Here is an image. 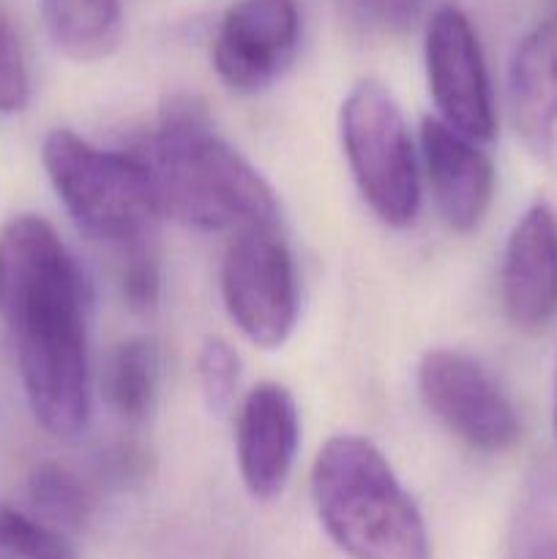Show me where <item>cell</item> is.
<instances>
[{
    "label": "cell",
    "instance_id": "24",
    "mask_svg": "<svg viewBox=\"0 0 557 559\" xmlns=\"http://www.w3.org/2000/svg\"><path fill=\"white\" fill-rule=\"evenodd\" d=\"M555 431H557V374H555Z\"/></svg>",
    "mask_w": 557,
    "mask_h": 559
},
{
    "label": "cell",
    "instance_id": "19",
    "mask_svg": "<svg viewBox=\"0 0 557 559\" xmlns=\"http://www.w3.org/2000/svg\"><path fill=\"white\" fill-rule=\"evenodd\" d=\"M118 289L123 306L129 311H134V314H151L162 304V265H158L156 257L142 243L126 246V254L118 273Z\"/></svg>",
    "mask_w": 557,
    "mask_h": 559
},
{
    "label": "cell",
    "instance_id": "9",
    "mask_svg": "<svg viewBox=\"0 0 557 559\" xmlns=\"http://www.w3.org/2000/svg\"><path fill=\"white\" fill-rule=\"evenodd\" d=\"M300 44L295 0H235L213 38V69L235 93H260L282 80Z\"/></svg>",
    "mask_w": 557,
    "mask_h": 559
},
{
    "label": "cell",
    "instance_id": "3",
    "mask_svg": "<svg viewBox=\"0 0 557 559\" xmlns=\"http://www.w3.org/2000/svg\"><path fill=\"white\" fill-rule=\"evenodd\" d=\"M309 491L317 522L349 559H431L418 506L366 437H331L311 464Z\"/></svg>",
    "mask_w": 557,
    "mask_h": 559
},
{
    "label": "cell",
    "instance_id": "8",
    "mask_svg": "<svg viewBox=\"0 0 557 559\" xmlns=\"http://www.w3.org/2000/svg\"><path fill=\"white\" fill-rule=\"evenodd\" d=\"M426 85L442 123L473 142L497 136V109L484 47L473 22L457 5L431 14L424 36Z\"/></svg>",
    "mask_w": 557,
    "mask_h": 559
},
{
    "label": "cell",
    "instance_id": "7",
    "mask_svg": "<svg viewBox=\"0 0 557 559\" xmlns=\"http://www.w3.org/2000/svg\"><path fill=\"white\" fill-rule=\"evenodd\" d=\"M415 385L426 413L464 448L500 456L522 442V418L497 377L462 349L437 347L424 353Z\"/></svg>",
    "mask_w": 557,
    "mask_h": 559
},
{
    "label": "cell",
    "instance_id": "15",
    "mask_svg": "<svg viewBox=\"0 0 557 559\" xmlns=\"http://www.w3.org/2000/svg\"><path fill=\"white\" fill-rule=\"evenodd\" d=\"M162 385V347L151 336H129L104 366V399L118 418L140 424L151 415Z\"/></svg>",
    "mask_w": 557,
    "mask_h": 559
},
{
    "label": "cell",
    "instance_id": "13",
    "mask_svg": "<svg viewBox=\"0 0 557 559\" xmlns=\"http://www.w3.org/2000/svg\"><path fill=\"white\" fill-rule=\"evenodd\" d=\"M508 115L538 156L557 145V9L522 36L508 66Z\"/></svg>",
    "mask_w": 557,
    "mask_h": 559
},
{
    "label": "cell",
    "instance_id": "21",
    "mask_svg": "<svg viewBox=\"0 0 557 559\" xmlns=\"http://www.w3.org/2000/svg\"><path fill=\"white\" fill-rule=\"evenodd\" d=\"M147 473V453L137 442H115L98 456V475L115 486H129Z\"/></svg>",
    "mask_w": 557,
    "mask_h": 559
},
{
    "label": "cell",
    "instance_id": "1",
    "mask_svg": "<svg viewBox=\"0 0 557 559\" xmlns=\"http://www.w3.org/2000/svg\"><path fill=\"white\" fill-rule=\"evenodd\" d=\"M91 282L47 218L20 213L0 227V322L33 418L60 440L91 420Z\"/></svg>",
    "mask_w": 557,
    "mask_h": 559
},
{
    "label": "cell",
    "instance_id": "18",
    "mask_svg": "<svg viewBox=\"0 0 557 559\" xmlns=\"http://www.w3.org/2000/svg\"><path fill=\"white\" fill-rule=\"evenodd\" d=\"M0 559H76L63 533L0 502Z\"/></svg>",
    "mask_w": 557,
    "mask_h": 559
},
{
    "label": "cell",
    "instance_id": "11",
    "mask_svg": "<svg viewBox=\"0 0 557 559\" xmlns=\"http://www.w3.org/2000/svg\"><path fill=\"white\" fill-rule=\"evenodd\" d=\"M418 158L420 178H426L442 224L459 235L475 233L495 202L497 173L486 151L440 118H424L418 126Z\"/></svg>",
    "mask_w": 557,
    "mask_h": 559
},
{
    "label": "cell",
    "instance_id": "10",
    "mask_svg": "<svg viewBox=\"0 0 557 559\" xmlns=\"http://www.w3.org/2000/svg\"><path fill=\"white\" fill-rule=\"evenodd\" d=\"M300 445L298 402L282 382H257L235 407V459L246 491L273 500L293 475Z\"/></svg>",
    "mask_w": 557,
    "mask_h": 559
},
{
    "label": "cell",
    "instance_id": "12",
    "mask_svg": "<svg viewBox=\"0 0 557 559\" xmlns=\"http://www.w3.org/2000/svg\"><path fill=\"white\" fill-rule=\"evenodd\" d=\"M500 306L522 333H541L557 317V213L533 202L508 233L500 257Z\"/></svg>",
    "mask_w": 557,
    "mask_h": 559
},
{
    "label": "cell",
    "instance_id": "2",
    "mask_svg": "<svg viewBox=\"0 0 557 559\" xmlns=\"http://www.w3.org/2000/svg\"><path fill=\"white\" fill-rule=\"evenodd\" d=\"M156 207L200 233L238 235L278 227L282 207L260 169L213 131L202 104L175 96L156 129L134 147Z\"/></svg>",
    "mask_w": 557,
    "mask_h": 559
},
{
    "label": "cell",
    "instance_id": "5",
    "mask_svg": "<svg viewBox=\"0 0 557 559\" xmlns=\"http://www.w3.org/2000/svg\"><path fill=\"white\" fill-rule=\"evenodd\" d=\"M339 140L360 200L386 227L404 229L418 218L424 178L402 107L386 85L364 80L344 96Z\"/></svg>",
    "mask_w": 557,
    "mask_h": 559
},
{
    "label": "cell",
    "instance_id": "17",
    "mask_svg": "<svg viewBox=\"0 0 557 559\" xmlns=\"http://www.w3.org/2000/svg\"><path fill=\"white\" fill-rule=\"evenodd\" d=\"M194 377L208 413L224 418L238 407L244 364H240L238 349L227 338L208 336L200 344L194 358Z\"/></svg>",
    "mask_w": 557,
    "mask_h": 559
},
{
    "label": "cell",
    "instance_id": "22",
    "mask_svg": "<svg viewBox=\"0 0 557 559\" xmlns=\"http://www.w3.org/2000/svg\"><path fill=\"white\" fill-rule=\"evenodd\" d=\"M511 559H557V527L544 516L528 519L513 540Z\"/></svg>",
    "mask_w": 557,
    "mask_h": 559
},
{
    "label": "cell",
    "instance_id": "20",
    "mask_svg": "<svg viewBox=\"0 0 557 559\" xmlns=\"http://www.w3.org/2000/svg\"><path fill=\"white\" fill-rule=\"evenodd\" d=\"M31 102V71L14 22L0 9V115H16Z\"/></svg>",
    "mask_w": 557,
    "mask_h": 559
},
{
    "label": "cell",
    "instance_id": "16",
    "mask_svg": "<svg viewBox=\"0 0 557 559\" xmlns=\"http://www.w3.org/2000/svg\"><path fill=\"white\" fill-rule=\"evenodd\" d=\"M31 516L58 533H76L93 516V491L71 467L60 462H38L25 480Z\"/></svg>",
    "mask_w": 557,
    "mask_h": 559
},
{
    "label": "cell",
    "instance_id": "23",
    "mask_svg": "<svg viewBox=\"0 0 557 559\" xmlns=\"http://www.w3.org/2000/svg\"><path fill=\"white\" fill-rule=\"evenodd\" d=\"M360 11L386 31H407L418 20L424 0H358Z\"/></svg>",
    "mask_w": 557,
    "mask_h": 559
},
{
    "label": "cell",
    "instance_id": "6",
    "mask_svg": "<svg viewBox=\"0 0 557 559\" xmlns=\"http://www.w3.org/2000/svg\"><path fill=\"white\" fill-rule=\"evenodd\" d=\"M218 287L233 325L260 349H278L298 325L300 278L278 227L246 229L229 238Z\"/></svg>",
    "mask_w": 557,
    "mask_h": 559
},
{
    "label": "cell",
    "instance_id": "14",
    "mask_svg": "<svg viewBox=\"0 0 557 559\" xmlns=\"http://www.w3.org/2000/svg\"><path fill=\"white\" fill-rule=\"evenodd\" d=\"M38 14L55 49L76 63L109 58L123 41L120 0H42Z\"/></svg>",
    "mask_w": 557,
    "mask_h": 559
},
{
    "label": "cell",
    "instance_id": "4",
    "mask_svg": "<svg viewBox=\"0 0 557 559\" xmlns=\"http://www.w3.org/2000/svg\"><path fill=\"white\" fill-rule=\"evenodd\" d=\"M42 167L76 229L102 243H140L158 216L151 178L131 151H107L71 129L42 140Z\"/></svg>",
    "mask_w": 557,
    "mask_h": 559
}]
</instances>
